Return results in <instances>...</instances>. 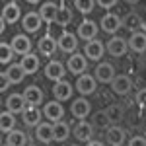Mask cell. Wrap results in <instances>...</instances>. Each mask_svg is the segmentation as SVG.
<instances>
[{"mask_svg":"<svg viewBox=\"0 0 146 146\" xmlns=\"http://www.w3.org/2000/svg\"><path fill=\"white\" fill-rule=\"evenodd\" d=\"M127 47H129V43H127L125 39H121V37H111V39L107 41L105 49H107V53L111 56H123L125 53H127Z\"/></svg>","mask_w":146,"mask_h":146,"instance_id":"cell-19","label":"cell"},{"mask_svg":"<svg viewBox=\"0 0 146 146\" xmlns=\"http://www.w3.org/2000/svg\"><path fill=\"white\" fill-rule=\"evenodd\" d=\"M72 135L80 142H90L92 136H94V125L88 123L86 119L84 121H78V123L74 125V129H72Z\"/></svg>","mask_w":146,"mask_h":146,"instance_id":"cell-5","label":"cell"},{"mask_svg":"<svg viewBox=\"0 0 146 146\" xmlns=\"http://www.w3.org/2000/svg\"><path fill=\"white\" fill-rule=\"evenodd\" d=\"M14 127H16V117H14V113L10 111H4L2 115H0V131L2 133H10V131H14Z\"/></svg>","mask_w":146,"mask_h":146,"instance_id":"cell-31","label":"cell"},{"mask_svg":"<svg viewBox=\"0 0 146 146\" xmlns=\"http://www.w3.org/2000/svg\"><path fill=\"white\" fill-rule=\"evenodd\" d=\"M56 14H58V2H43L41 8H39V16H41V20L47 22V23L55 22Z\"/></svg>","mask_w":146,"mask_h":146,"instance_id":"cell-22","label":"cell"},{"mask_svg":"<svg viewBox=\"0 0 146 146\" xmlns=\"http://www.w3.org/2000/svg\"><path fill=\"white\" fill-rule=\"evenodd\" d=\"M103 55H105V45L101 43L100 39H94V41H90V43L84 45V56H86L88 60L100 62Z\"/></svg>","mask_w":146,"mask_h":146,"instance_id":"cell-3","label":"cell"},{"mask_svg":"<svg viewBox=\"0 0 146 146\" xmlns=\"http://www.w3.org/2000/svg\"><path fill=\"white\" fill-rule=\"evenodd\" d=\"M22 68L25 74H35L37 70H39V66H41V62H39V56L33 55V53H29V55L22 56Z\"/></svg>","mask_w":146,"mask_h":146,"instance_id":"cell-24","label":"cell"},{"mask_svg":"<svg viewBox=\"0 0 146 146\" xmlns=\"http://www.w3.org/2000/svg\"><path fill=\"white\" fill-rule=\"evenodd\" d=\"M43 25V20L37 12H27L22 20V27L25 29V33H37Z\"/></svg>","mask_w":146,"mask_h":146,"instance_id":"cell-9","label":"cell"},{"mask_svg":"<svg viewBox=\"0 0 146 146\" xmlns=\"http://www.w3.org/2000/svg\"><path fill=\"white\" fill-rule=\"evenodd\" d=\"M70 127H68V123H64V121H58V123L53 125V140L55 142H64L68 136H70Z\"/></svg>","mask_w":146,"mask_h":146,"instance_id":"cell-25","label":"cell"},{"mask_svg":"<svg viewBox=\"0 0 146 146\" xmlns=\"http://www.w3.org/2000/svg\"><path fill=\"white\" fill-rule=\"evenodd\" d=\"M35 129H37L35 131V136H37L39 142L49 144L53 140V123H41L39 127H35Z\"/></svg>","mask_w":146,"mask_h":146,"instance_id":"cell-27","label":"cell"},{"mask_svg":"<svg viewBox=\"0 0 146 146\" xmlns=\"http://www.w3.org/2000/svg\"><path fill=\"white\" fill-rule=\"evenodd\" d=\"M131 78L127 76V74H119V76H115L111 80V90L113 94H117V96H125V94H129L131 90Z\"/></svg>","mask_w":146,"mask_h":146,"instance_id":"cell-17","label":"cell"},{"mask_svg":"<svg viewBox=\"0 0 146 146\" xmlns=\"http://www.w3.org/2000/svg\"><path fill=\"white\" fill-rule=\"evenodd\" d=\"M25 100H23V94H10L8 96V100H6V111L10 113H23L25 109Z\"/></svg>","mask_w":146,"mask_h":146,"instance_id":"cell-21","label":"cell"},{"mask_svg":"<svg viewBox=\"0 0 146 146\" xmlns=\"http://www.w3.org/2000/svg\"><path fill=\"white\" fill-rule=\"evenodd\" d=\"M74 6H76V10L82 12V14H92L94 8H96V2H94V0H76Z\"/></svg>","mask_w":146,"mask_h":146,"instance_id":"cell-34","label":"cell"},{"mask_svg":"<svg viewBox=\"0 0 146 146\" xmlns=\"http://www.w3.org/2000/svg\"><path fill=\"white\" fill-rule=\"evenodd\" d=\"M105 140L111 146H121L125 142V131L117 125H111L107 131H105Z\"/></svg>","mask_w":146,"mask_h":146,"instance_id":"cell-23","label":"cell"},{"mask_svg":"<svg viewBox=\"0 0 146 146\" xmlns=\"http://www.w3.org/2000/svg\"><path fill=\"white\" fill-rule=\"evenodd\" d=\"M37 47H39V53L43 56H53L56 53V49H58V41L55 37H51V35H45V37L39 39Z\"/></svg>","mask_w":146,"mask_h":146,"instance_id":"cell-18","label":"cell"},{"mask_svg":"<svg viewBox=\"0 0 146 146\" xmlns=\"http://www.w3.org/2000/svg\"><path fill=\"white\" fill-rule=\"evenodd\" d=\"M136 101H138L140 107H144V109H146V90H140L138 94H136Z\"/></svg>","mask_w":146,"mask_h":146,"instance_id":"cell-38","label":"cell"},{"mask_svg":"<svg viewBox=\"0 0 146 146\" xmlns=\"http://www.w3.org/2000/svg\"><path fill=\"white\" fill-rule=\"evenodd\" d=\"M23 100L27 105H41L43 103V90L39 88V86H27L25 90H23Z\"/></svg>","mask_w":146,"mask_h":146,"instance_id":"cell-20","label":"cell"},{"mask_svg":"<svg viewBox=\"0 0 146 146\" xmlns=\"http://www.w3.org/2000/svg\"><path fill=\"white\" fill-rule=\"evenodd\" d=\"M64 72H66V68L60 60H49L45 66V76L53 82H60L64 78Z\"/></svg>","mask_w":146,"mask_h":146,"instance_id":"cell-12","label":"cell"},{"mask_svg":"<svg viewBox=\"0 0 146 146\" xmlns=\"http://www.w3.org/2000/svg\"><path fill=\"white\" fill-rule=\"evenodd\" d=\"M94 78L98 80V82H101V84H111V80L115 78L113 64H109V62H98L96 72H94Z\"/></svg>","mask_w":146,"mask_h":146,"instance_id":"cell-11","label":"cell"},{"mask_svg":"<svg viewBox=\"0 0 146 146\" xmlns=\"http://www.w3.org/2000/svg\"><path fill=\"white\" fill-rule=\"evenodd\" d=\"M66 68H68V72H70V74H74V76H82V74H86L88 58H86L84 55H80V53H74V55L68 56Z\"/></svg>","mask_w":146,"mask_h":146,"instance_id":"cell-1","label":"cell"},{"mask_svg":"<svg viewBox=\"0 0 146 146\" xmlns=\"http://www.w3.org/2000/svg\"><path fill=\"white\" fill-rule=\"evenodd\" d=\"M123 25L131 31V33H136L138 31V27L142 25V22H140V16L138 14H135V12H131V14H127L123 18Z\"/></svg>","mask_w":146,"mask_h":146,"instance_id":"cell-30","label":"cell"},{"mask_svg":"<svg viewBox=\"0 0 146 146\" xmlns=\"http://www.w3.org/2000/svg\"><path fill=\"white\" fill-rule=\"evenodd\" d=\"M96 82H98V80L94 78L92 74H82V76H78V78H76V82H74V84H76L78 94L82 96V98H86V96H90V94H94V92H96V86H98Z\"/></svg>","mask_w":146,"mask_h":146,"instance_id":"cell-2","label":"cell"},{"mask_svg":"<svg viewBox=\"0 0 146 146\" xmlns=\"http://www.w3.org/2000/svg\"><path fill=\"white\" fill-rule=\"evenodd\" d=\"M22 16V10L16 2H4L2 4V22L4 23H16Z\"/></svg>","mask_w":146,"mask_h":146,"instance_id":"cell-13","label":"cell"},{"mask_svg":"<svg viewBox=\"0 0 146 146\" xmlns=\"http://www.w3.org/2000/svg\"><path fill=\"white\" fill-rule=\"evenodd\" d=\"M72 94H74V88L66 80H60V82H56L53 86V98L56 101H68L72 98Z\"/></svg>","mask_w":146,"mask_h":146,"instance_id":"cell-10","label":"cell"},{"mask_svg":"<svg viewBox=\"0 0 146 146\" xmlns=\"http://www.w3.org/2000/svg\"><path fill=\"white\" fill-rule=\"evenodd\" d=\"M6 76L10 80V84H22L27 74L23 72L22 64H10V66L6 68Z\"/></svg>","mask_w":146,"mask_h":146,"instance_id":"cell-28","label":"cell"},{"mask_svg":"<svg viewBox=\"0 0 146 146\" xmlns=\"http://www.w3.org/2000/svg\"><path fill=\"white\" fill-rule=\"evenodd\" d=\"M94 125L103 127V129H109V127H111V121H109V117H107V113H105V111H100V113L94 115Z\"/></svg>","mask_w":146,"mask_h":146,"instance_id":"cell-36","label":"cell"},{"mask_svg":"<svg viewBox=\"0 0 146 146\" xmlns=\"http://www.w3.org/2000/svg\"><path fill=\"white\" fill-rule=\"evenodd\" d=\"M129 146H146V138L144 136H133L129 140Z\"/></svg>","mask_w":146,"mask_h":146,"instance_id":"cell-37","label":"cell"},{"mask_svg":"<svg viewBox=\"0 0 146 146\" xmlns=\"http://www.w3.org/2000/svg\"><path fill=\"white\" fill-rule=\"evenodd\" d=\"M123 25V20L117 16V14H105L101 18V29L105 33H117Z\"/></svg>","mask_w":146,"mask_h":146,"instance_id":"cell-16","label":"cell"},{"mask_svg":"<svg viewBox=\"0 0 146 146\" xmlns=\"http://www.w3.org/2000/svg\"><path fill=\"white\" fill-rule=\"evenodd\" d=\"M8 86H12V84H10V80H8V76H6V72H4V74H2V84H0V90L6 92V88H8Z\"/></svg>","mask_w":146,"mask_h":146,"instance_id":"cell-39","label":"cell"},{"mask_svg":"<svg viewBox=\"0 0 146 146\" xmlns=\"http://www.w3.org/2000/svg\"><path fill=\"white\" fill-rule=\"evenodd\" d=\"M76 35H78L82 41H86V43L94 41L96 35H98V23L92 22V20H84V22H80L78 29H76Z\"/></svg>","mask_w":146,"mask_h":146,"instance_id":"cell-4","label":"cell"},{"mask_svg":"<svg viewBox=\"0 0 146 146\" xmlns=\"http://www.w3.org/2000/svg\"><path fill=\"white\" fill-rule=\"evenodd\" d=\"M12 56H14V49H12V45H8V43H0V62L6 66V64H10Z\"/></svg>","mask_w":146,"mask_h":146,"instance_id":"cell-32","label":"cell"},{"mask_svg":"<svg viewBox=\"0 0 146 146\" xmlns=\"http://www.w3.org/2000/svg\"><path fill=\"white\" fill-rule=\"evenodd\" d=\"M86 146H103L100 140H90V142H86Z\"/></svg>","mask_w":146,"mask_h":146,"instance_id":"cell-41","label":"cell"},{"mask_svg":"<svg viewBox=\"0 0 146 146\" xmlns=\"http://www.w3.org/2000/svg\"><path fill=\"white\" fill-rule=\"evenodd\" d=\"M27 144V135L23 131H10L6 136V146H25Z\"/></svg>","mask_w":146,"mask_h":146,"instance_id":"cell-29","label":"cell"},{"mask_svg":"<svg viewBox=\"0 0 146 146\" xmlns=\"http://www.w3.org/2000/svg\"><path fill=\"white\" fill-rule=\"evenodd\" d=\"M43 115H45V117H47V119H49L53 125L58 123V121H62V115H64L62 103H60V101H56V100L45 103V107H43Z\"/></svg>","mask_w":146,"mask_h":146,"instance_id":"cell-7","label":"cell"},{"mask_svg":"<svg viewBox=\"0 0 146 146\" xmlns=\"http://www.w3.org/2000/svg\"><path fill=\"white\" fill-rule=\"evenodd\" d=\"M43 117H45V115H43V111H41L37 105H25V109H23V113H22V119L27 127H39Z\"/></svg>","mask_w":146,"mask_h":146,"instance_id":"cell-6","label":"cell"},{"mask_svg":"<svg viewBox=\"0 0 146 146\" xmlns=\"http://www.w3.org/2000/svg\"><path fill=\"white\" fill-rule=\"evenodd\" d=\"M105 113H107V117H109L111 123H119V121L123 119V107H121V105H111Z\"/></svg>","mask_w":146,"mask_h":146,"instance_id":"cell-35","label":"cell"},{"mask_svg":"<svg viewBox=\"0 0 146 146\" xmlns=\"http://www.w3.org/2000/svg\"><path fill=\"white\" fill-rule=\"evenodd\" d=\"M100 6L101 8H111V6H115V0H100Z\"/></svg>","mask_w":146,"mask_h":146,"instance_id":"cell-40","label":"cell"},{"mask_svg":"<svg viewBox=\"0 0 146 146\" xmlns=\"http://www.w3.org/2000/svg\"><path fill=\"white\" fill-rule=\"evenodd\" d=\"M72 22V12L68 10V8H64V6H60L58 8V14H56V20H55V23H58V25H68V23Z\"/></svg>","mask_w":146,"mask_h":146,"instance_id":"cell-33","label":"cell"},{"mask_svg":"<svg viewBox=\"0 0 146 146\" xmlns=\"http://www.w3.org/2000/svg\"><path fill=\"white\" fill-rule=\"evenodd\" d=\"M56 41H58V49L62 53H74L78 47V35L70 33V31H62Z\"/></svg>","mask_w":146,"mask_h":146,"instance_id":"cell-14","label":"cell"},{"mask_svg":"<svg viewBox=\"0 0 146 146\" xmlns=\"http://www.w3.org/2000/svg\"><path fill=\"white\" fill-rule=\"evenodd\" d=\"M129 47H131V51H135V53H144L146 51V33H142V31L131 33Z\"/></svg>","mask_w":146,"mask_h":146,"instance_id":"cell-26","label":"cell"},{"mask_svg":"<svg viewBox=\"0 0 146 146\" xmlns=\"http://www.w3.org/2000/svg\"><path fill=\"white\" fill-rule=\"evenodd\" d=\"M70 111H72V115H74L78 121H84V119H86V117L92 113V105H90V101H88V100L80 98V100H74V101H72Z\"/></svg>","mask_w":146,"mask_h":146,"instance_id":"cell-15","label":"cell"},{"mask_svg":"<svg viewBox=\"0 0 146 146\" xmlns=\"http://www.w3.org/2000/svg\"><path fill=\"white\" fill-rule=\"evenodd\" d=\"M12 49H14V53H18V55H29V51H31V39L27 37L25 33H18L12 37Z\"/></svg>","mask_w":146,"mask_h":146,"instance_id":"cell-8","label":"cell"}]
</instances>
